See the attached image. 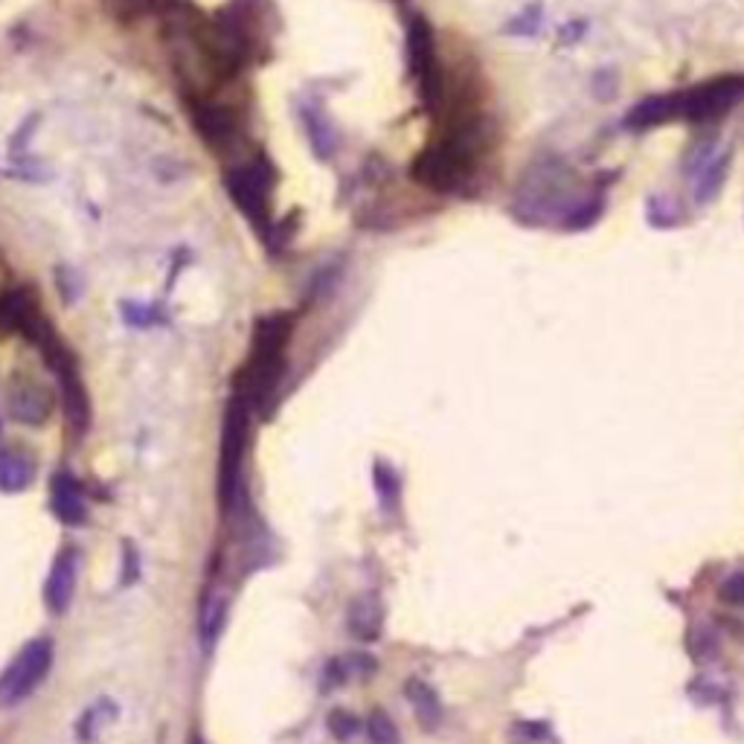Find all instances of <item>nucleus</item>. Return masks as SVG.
<instances>
[{
  "instance_id": "nucleus-26",
  "label": "nucleus",
  "mask_w": 744,
  "mask_h": 744,
  "mask_svg": "<svg viewBox=\"0 0 744 744\" xmlns=\"http://www.w3.org/2000/svg\"><path fill=\"white\" fill-rule=\"evenodd\" d=\"M328 730L335 733V739L346 742V739H352L355 733H361V718L352 716V712H346V709H335V712L328 716Z\"/></svg>"
},
{
  "instance_id": "nucleus-20",
  "label": "nucleus",
  "mask_w": 744,
  "mask_h": 744,
  "mask_svg": "<svg viewBox=\"0 0 744 744\" xmlns=\"http://www.w3.org/2000/svg\"><path fill=\"white\" fill-rule=\"evenodd\" d=\"M541 21H544V7L541 3H530L523 7L518 15L504 24V36L509 38H535L541 33Z\"/></svg>"
},
{
  "instance_id": "nucleus-7",
  "label": "nucleus",
  "mask_w": 744,
  "mask_h": 744,
  "mask_svg": "<svg viewBox=\"0 0 744 744\" xmlns=\"http://www.w3.org/2000/svg\"><path fill=\"white\" fill-rule=\"evenodd\" d=\"M245 445H248V401L245 396H236L224 419L222 462H219V500L224 512H231L239 504Z\"/></svg>"
},
{
  "instance_id": "nucleus-5",
  "label": "nucleus",
  "mask_w": 744,
  "mask_h": 744,
  "mask_svg": "<svg viewBox=\"0 0 744 744\" xmlns=\"http://www.w3.org/2000/svg\"><path fill=\"white\" fill-rule=\"evenodd\" d=\"M294 318L285 311L268 314L253 328V355L248 363V393L257 405H265L268 396L283 379L285 344L292 337Z\"/></svg>"
},
{
  "instance_id": "nucleus-10",
  "label": "nucleus",
  "mask_w": 744,
  "mask_h": 744,
  "mask_svg": "<svg viewBox=\"0 0 744 744\" xmlns=\"http://www.w3.org/2000/svg\"><path fill=\"white\" fill-rule=\"evenodd\" d=\"M300 123L302 128H306V137H309V146L311 151H314V158L323 160V163L335 158L337 142L340 140H337V128L335 123H332V116H328L326 106H323V99H302Z\"/></svg>"
},
{
  "instance_id": "nucleus-25",
  "label": "nucleus",
  "mask_w": 744,
  "mask_h": 744,
  "mask_svg": "<svg viewBox=\"0 0 744 744\" xmlns=\"http://www.w3.org/2000/svg\"><path fill=\"white\" fill-rule=\"evenodd\" d=\"M367 735H370V744H399V730L384 712H372L367 718Z\"/></svg>"
},
{
  "instance_id": "nucleus-4",
  "label": "nucleus",
  "mask_w": 744,
  "mask_h": 744,
  "mask_svg": "<svg viewBox=\"0 0 744 744\" xmlns=\"http://www.w3.org/2000/svg\"><path fill=\"white\" fill-rule=\"evenodd\" d=\"M280 172H276L274 160L259 151L257 158L241 160L236 166L227 169V196L233 204L239 207V213L257 227L262 236L271 233V207H274V193Z\"/></svg>"
},
{
  "instance_id": "nucleus-24",
  "label": "nucleus",
  "mask_w": 744,
  "mask_h": 744,
  "mask_svg": "<svg viewBox=\"0 0 744 744\" xmlns=\"http://www.w3.org/2000/svg\"><path fill=\"white\" fill-rule=\"evenodd\" d=\"M591 90H594V97L599 102H613L617 94H620V73L613 71V67H599L591 76Z\"/></svg>"
},
{
  "instance_id": "nucleus-21",
  "label": "nucleus",
  "mask_w": 744,
  "mask_h": 744,
  "mask_svg": "<svg viewBox=\"0 0 744 744\" xmlns=\"http://www.w3.org/2000/svg\"><path fill=\"white\" fill-rule=\"evenodd\" d=\"M114 718H116L114 704H111V700H99V704L88 707V712L82 716L79 739L82 742H90V739H97L99 730H106V727L111 724Z\"/></svg>"
},
{
  "instance_id": "nucleus-15",
  "label": "nucleus",
  "mask_w": 744,
  "mask_h": 744,
  "mask_svg": "<svg viewBox=\"0 0 744 744\" xmlns=\"http://www.w3.org/2000/svg\"><path fill=\"white\" fill-rule=\"evenodd\" d=\"M730 163H733V154L727 149H718L709 163L700 169L695 175V204L707 207L712 204L721 193H724L727 175H730Z\"/></svg>"
},
{
  "instance_id": "nucleus-22",
  "label": "nucleus",
  "mask_w": 744,
  "mask_h": 744,
  "mask_svg": "<svg viewBox=\"0 0 744 744\" xmlns=\"http://www.w3.org/2000/svg\"><path fill=\"white\" fill-rule=\"evenodd\" d=\"M718 151V140L716 137H707V140H698L695 146H692L686 154H683V166H681V175L683 177H695L700 172V169L707 166L709 158Z\"/></svg>"
},
{
  "instance_id": "nucleus-28",
  "label": "nucleus",
  "mask_w": 744,
  "mask_h": 744,
  "mask_svg": "<svg viewBox=\"0 0 744 744\" xmlns=\"http://www.w3.org/2000/svg\"><path fill=\"white\" fill-rule=\"evenodd\" d=\"M718 596H721L727 605L744 608V570H739V573H733V576L727 579L724 585H721V591H718Z\"/></svg>"
},
{
  "instance_id": "nucleus-14",
  "label": "nucleus",
  "mask_w": 744,
  "mask_h": 744,
  "mask_svg": "<svg viewBox=\"0 0 744 744\" xmlns=\"http://www.w3.org/2000/svg\"><path fill=\"white\" fill-rule=\"evenodd\" d=\"M50 509L62 523L67 526H82L88 521V500H85V488L79 486V480L59 471L50 480Z\"/></svg>"
},
{
  "instance_id": "nucleus-19",
  "label": "nucleus",
  "mask_w": 744,
  "mask_h": 744,
  "mask_svg": "<svg viewBox=\"0 0 744 744\" xmlns=\"http://www.w3.org/2000/svg\"><path fill=\"white\" fill-rule=\"evenodd\" d=\"M646 219L657 231H672L683 222V213L672 196H648Z\"/></svg>"
},
{
  "instance_id": "nucleus-13",
  "label": "nucleus",
  "mask_w": 744,
  "mask_h": 744,
  "mask_svg": "<svg viewBox=\"0 0 744 744\" xmlns=\"http://www.w3.org/2000/svg\"><path fill=\"white\" fill-rule=\"evenodd\" d=\"M678 123V102H674V90L669 94H652V97L640 99L625 111L622 116V128L625 132H652L660 125Z\"/></svg>"
},
{
  "instance_id": "nucleus-8",
  "label": "nucleus",
  "mask_w": 744,
  "mask_h": 744,
  "mask_svg": "<svg viewBox=\"0 0 744 744\" xmlns=\"http://www.w3.org/2000/svg\"><path fill=\"white\" fill-rule=\"evenodd\" d=\"M53 666V643L50 637H38L21 648L15 660L0 674V709H10L29 698L45 681Z\"/></svg>"
},
{
  "instance_id": "nucleus-11",
  "label": "nucleus",
  "mask_w": 744,
  "mask_h": 744,
  "mask_svg": "<svg viewBox=\"0 0 744 744\" xmlns=\"http://www.w3.org/2000/svg\"><path fill=\"white\" fill-rule=\"evenodd\" d=\"M7 408H10V417L15 422H24V425H41L50 419V410H53V393L47 390L41 382H18L10 387V396H7Z\"/></svg>"
},
{
  "instance_id": "nucleus-1",
  "label": "nucleus",
  "mask_w": 744,
  "mask_h": 744,
  "mask_svg": "<svg viewBox=\"0 0 744 744\" xmlns=\"http://www.w3.org/2000/svg\"><path fill=\"white\" fill-rule=\"evenodd\" d=\"M434 137L410 160V181L436 196H471L478 169L500 142L497 120L478 97H454L436 116Z\"/></svg>"
},
{
  "instance_id": "nucleus-9",
  "label": "nucleus",
  "mask_w": 744,
  "mask_h": 744,
  "mask_svg": "<svg viewBox=\"0 0 744 744\" xmlns=\"http://www.w3.org/2000/svg\"><path fill=\"white\" fill-rule=\"evenodd\" d=\"M189 111H193V123H196L198 134L204 137L207 146L213 149H222V146H231L239 134V114L233 111L231 106H222L215 99H193L189 102Z\"/></svg>"
},
{
  "instance_id": "nucleus-12",
  "label": "nucleus",
  "mask_w": 744,
  "mask_h": 744,
  "mask_svg": "<svg viewBox=\"0 0 744 744\" xmlns=\"http://www.w3.org/2000/svg\"><path fill=\"white\" fill-rule=\"evenodd\" d=\"M76 576H79V553L73 547H64L53 558V568H50V576H47L45 585V605L50 611L64 613L71 608Z\"/></svg>"
},
{
  "instance_id": "nucleus-30",
  "label": "nucleus",
  "mask_w": 744,
  "mask_h": 744,
  "mask_svg": "<svg viewBox=\"0 0 744 744\" xmlns=\"http://www.w3.org/2000/svg\"><path fill=\"white\" fill-rule=\"evenodd\" d=\"M585 29H587L585 21H573V24H565V27L558 29V41H561V45H576L579 38L585 36Z\"/></svg>"
},
{
  "instance_id": "nucleus-29",
  "label": "nucleus",
  "mask_w": 744,
  "mask_h": 744,
  "mask_svg": "<svg viewBox=\"0 0 744 744\" xmlns=\"http://www.w3.org/2000/svg\"><path fill=\"white\" fill-rule=\"evenodd\" d=\"M123 585H132V582H137L140 579V558H137V553H134L132 541H125V549H123Z\"/></svg>"
},
{
  "instance_id": "nucleus-6",
  "label": "nucleus",
  "mask_w": 744,
  "mask_h": 744,
  "mask_svg": "<svg viewBox=\"0 0 744 744\" xmlns=\"http://www.w3.org/2000/svg\"><path fill=\"white\" fill-rule=\"evenodd\" d=\"M678 123L707 125L744 102V73H718L690 88L674 90Z\"/></svg>"
},
{
  "instance_id": "nucleus-16",
  "label": "nucleus",
  "mask_w": 744,
  "mask_h": 744,
  "mask_svg": "<svg viewBox=\"0 0 744 744\" xmlns=\"http://www.w3.org/2000/svg\"><path fill=\"white\" fill-rule=\"evenodd\" d=\"M38 466L27 451H12V448L0 451V492H7V495L24 492L33 486Z\"/></svg>"
},
{
  "instance_id": "nucleus-23",
  "label": "nucleus",
  "mask_w": 744,
  "mask_h": 744,
  "mask_svg": "<svg viewBox=\"0 0 744 744\" xmlns=\"http://www.w3.org/2000/svg\"><path fill=\"white\" fill-rule=\"evenodd\" d=\"M375 492H379L382 506H387V509H393V506L399 504L401 483L399 478H396V471H393L390 466H384V462H375Z\"/></svg>"
},
{
  "instance_id": "nucleus-17",
  "label": "nucleus",
  "mask_w": 744,
  "mask_h": 744,
  "mask_svg": "<svg viewBox=\"0 0 744 744\" xmlns=\"http://www.w3.org/2000/svg\"><path fill=\"white\" fill-rule=\"evenodd\" d=\"M405 698L410 700V707L417 712V721L422 724V730L431 733V730L439 727V721H443V704H439L436 692L431 690L425 681L410 678V681L405 683Z\"/></svg>"
},
{
  "instance_id": "nucleus-2",
  "label": "nucleus",
  "mask_w": 744,
  "mask_h": 744,
  "mask_svg": "<svg viewBox=\"0 0 744 744\" xmlns=\"http://www.w3.org/2000/svg\"><path fill=\"white\" fill-rule=\"evenodd\" d=\"M620 172H599L591 184H582L579 175L556 154L532 160L523 169L514 186L509 213L526 227H561L570 222V215L594 196L596 189H611Z\"/></svg>"
},
{
  "instance_id": "nucleus-27",
  "label": "nucleus",
  "mask_w": 744,
  "mask_h": 744,
  "mask_svg": "<svg viewBox=\"0 0 744 744\" xmlns=\"http://www.w3.org/2000/svg\"><path fill=\"white\" fill-rule=\"evenodd\" d=\"M224 613H227V605H224V603H210L204 608V620H201V631H204V643H207V646H213L215 637H219V631H222V625H224Z\"/></svg>"
},
{
  "instance_id": "nucleus-3",
  "label": "nucleus",
  "mask_w": 744,
  "mask_h": 744,
  "mask_svg": "<svg viewBox=\"0 0 744 744\" xmlns=\"http://www.w3.org/2000/svg\"><path fill=\"white\" fill-rule=\"evenodd\" d=\"M405 55H408V73L422 106L431 116H439L445 106V62L439 55V41L431 27V21L422 12H410L405 27Z\"/></svg>"
},
{
  "instance_id": "nucleus-18",
  "label": "nucleus",
  "mask_w": 744,
  "mask_h": 744,
  "mask_svg": "<svg viewBox=\"0 0 744 744\" xmlns=\"http://www.w3.org/2000/svg\"><path fill=\"white\" fill-rule=\"evenodd\" d=\"M349 631L358 640H375L382 631V608L375 599H358L349 608Z\"/></svg>"
},
{
  "instance_id": "nucleus-31",
  "label": "nucleus",
  "mask_w": 744,
  "mask_h": 744,
  "mask_svg": "<svg viewBox=\"0 0 744 744\" xmlns=\"http://www.w3.org/2000/svg\"><path fill=\"white\" fill-rule=\"evenodd\" d=\"M193 744H204V742H198V739H196V742H193Z\"/></svg>"
}]
</instances>
